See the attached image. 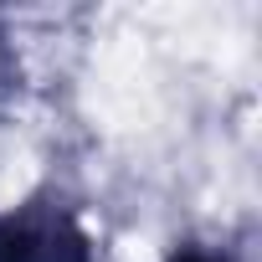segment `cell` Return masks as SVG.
<instances>
[{
  "label": "cell",
  "mask_w": 262,
  "mask_h": 262,
  "mask_svg": "<svg viewBox=\"0 0 262 262\" xmlns=\"http://www.w3.org/2000/svg\"><path fill=\"white\" fill-rule=\"evenodd\" d=\"M0 262H98V236L88 231L77 201L36 190L0 206Z\"/></svg>",
  "instance_id": "cell-1"
},
{
  "label": "cell",
  "mask_w": 262,
  "mask_h": 262,
  "mask_svg": "<svg viewBox=\"0 0 262 262\" xmlns=\"http://www.w3.org/2000/svg\"><path fill=\"white\" fill-rule=\"evenodd\" d=\"M21 88H26V67H21V47H16V36H11L6 16H0V118H6V113L16 108Z\"/></svg>",
  "instance_id": "cell-2"
},
{
  "label": "cell",
  "mask_w": 262,
  "mask_h": 262,
  "mask_svg": "<svg viewBox=\"0 0 262 262\" xmlns=\"http://www.w3.org/2000/svg\"><path fill=\"white\" fill-rule=\"evenodd\" d=\"M165 262H247L231 242H206V236H185V242H175L170 247V257Z\"/></svg>",
  "instance_id": "cell-3"
}]
</instances>
